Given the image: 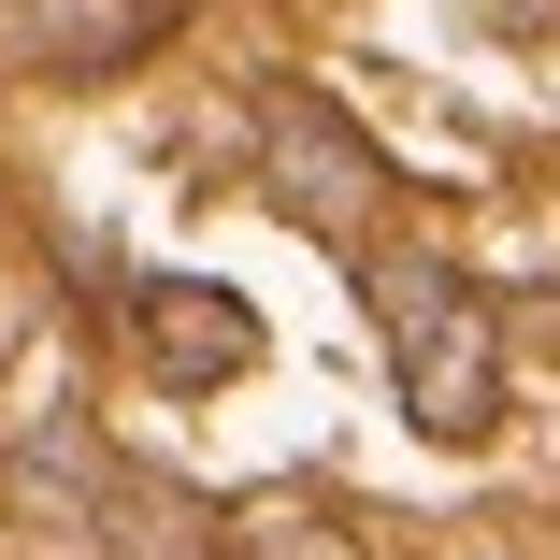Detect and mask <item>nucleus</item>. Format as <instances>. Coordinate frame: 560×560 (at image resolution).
Segmentation results:
<instances>
[{"mask_svg": "<svg viewBox=\"0 0 560 560\" xmlns=\"http://www.w3.org/2000/svg\"><path fill=\"white\" fill-rule=\"evenodd\" d=\"M101 517H116V460H101L72 417H15V445H0V532L101 546Z\"/></svg>", "mask_w": 560, "mask_h": 560, "instance_id": "obj_3", "label": "nucleus"}, {"mask_svg": "<svg viewBox=\"0 0 560 560\" xmlns=\"http://www.w3.org/2000/svg\"><path fill=\"white\" fill-rule=\"evenodd\" d=\"M231 560H360L330 517H302V503H245V532H231Z\"/></svg>", "mask_w": 560, "mask_h": 560, "instance_id": "obj_6", "label": "nucleus"}, {"mask_svg": "<svg viewBox=\"0 0 560 560\" xmlns=\"http://www.w3.org/2000/svg\"><path fill=\"white\" fill-rule=\"evenodd\" d=\"M173 30V0H0V44L30 72H130Z\"/></svg>", "mask_w": 560, "mask_h": 560, "instance_id": "obj_4", "label": "nucleus"}, {"mask_svg": "<svg viewBox=\"0 0 560 560\" xmlns=\"http://www.w3.org/2000/svg\"><path fill=\"white\" fill-rule=\"evenodd\" d=\"M144 346H159V374H245L259 330L231 316V288H144Z\"/></svg>", "mask_w": 560, "mask_h": 560, "instance_id": "obj_5", "label": "nucleus"}, {"mask_svg": "<svg viewBox=\"0 0 560 560\" xmlns=\"http://www.w3.org/2000/svg\"><path fill=\"white\" fill-rule=\"evenodd\" d=\"M259 144H273V201L302 215L316 245H360V215L388 201V159L346 130V101L330 86H273L259 101Z\"/></svg>", "mask_w": 560, "mask_h": 560, "instance_id": "obj_2", "label": "nucleus"}, {"mask_svg": "<svg viewBox=\"0 0 560 560\" xmlns=\"http://www.w3.org/2000/svg\"><path fill=\"white\" fill-rule=\"evenodd\" d=\"M374 302H388V374H402L417 431L431 445H475L503 417V316H489V288L417 245V259H374Z\"/></svg>", "mask_w": 560, "mask_h": 560, "instance_id": "obj_1", "label": "nucleus"}]
</instances>
